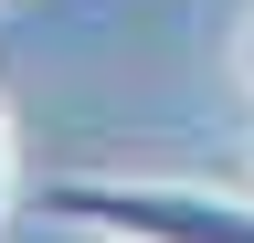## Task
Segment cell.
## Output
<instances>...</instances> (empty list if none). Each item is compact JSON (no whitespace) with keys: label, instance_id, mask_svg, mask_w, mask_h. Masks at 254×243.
Returning <instances> with one entry per match:
<instances>
[{"label":"cell","instance_id":"obj_1","mask_svg":"<svg viewBox=\"0 0 254 243\" xmlns=\"http://www.w3.org/2000/svg\"><path fill=\"white\" fill-rule=\"evenodd\" d=\"M43 222L106 233V243H254V201L201 191V180H117V169H64V180H43Z\"/></svg>","mask_w":254,"mask_h":243},{"label":"cell","instance_id":"obj_2","mask_svg":"<svg viewBox=\"0 0 254 243\" xmlns=\"http://www.w3.org/2000/svg\"><path fill=\"white\" fill-rule=\"evenodd\" d=\"M11 191H21V148H11V106H0V233H11Z\"/></svg>","mask_w":254,"mask_h":243},{"label":"cell","instance_id":"obj_3","mask_svg":"<svg viewBox=\"0 0 254 243\" xmlns=\"http://www.w3.org/2000/svg\"><path fill=\"white\" fill-rule=\"evenodd\" d=\"M244 74H254V21H244Z\"/></svg>","mask_w":254,"mask_h":243}]
</instances>
